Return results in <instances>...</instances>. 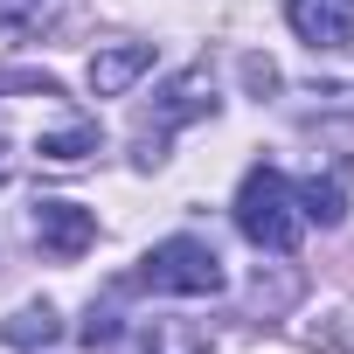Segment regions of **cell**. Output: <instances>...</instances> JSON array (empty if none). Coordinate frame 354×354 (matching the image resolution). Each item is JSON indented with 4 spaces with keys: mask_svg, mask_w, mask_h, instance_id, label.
I'll return each instance as SVG.
<instances>
[{
    "mask_svg": "<svg viewBox=\"0 0 354 354\" xmlns=\"http://www.w3.org/2000/svg\"><path fill=\"white\" fill-rule=\"evenodd\" d=\"M236 230L257 250H271V257H292L299 250L306 216H299V195H292V181L278 167H250L243 174V188H236Z\"/></svg>",
    "mask_w": 354,
    "mask_h": 354,
    "instance_id": "obj_1",
    "label": "cell"
},
{
    "mask_svg": "<svg viewBox=\"0 0 354 354\" xmlns=\"http://www.w3.org/2000/svg\"><path fill=\"white\" fill-rule=\"evenodd\" d=\"M139 285L146 292H174V299H216L230 285V271H223L216 243H202V236H160L139 257Z\"/></svg>",
    "mask_w": 354,
    "mask_h": 354,
    "instance_id": "obj_2",
    "label": "cell"
},
{
    "mask_svg": "<svg viewBox=\"0 0 354 354\" xmlns=\"http://www.w3.org/2000/svg\"><path fill=\"white\" fill-rule=\"evenodd\" d=\"M195 118H216V84H209V63H195V70H181L167 91H160V104H153V118L139 125V167H160L167 160V139L181 132V125H195Z\"/></svg>",
    "mask_w": 354,
    "mask_h": 354,
    "instance_id": "obj_3",
    "label": "cell"
},
{
    "mask_svg": "<svg viewBox=\"0 0 354 354\" xmlns=\"http://www.w3.org/2000/svg\"><path fill=\"white\" fill-rule=\"evenodd\" d=\"M97 146H104L97 118H84V111H70V104H56L49 125L35 132V160H49V167H84Z\"/></svg>",
    "mask_w": 354,
    "mask_h": 354,
    "instance_id": "obj_4",
    "label": "cell"
},
{
    "mask_svg": "<svg viewBox=\"0 0 354 354\" xmlns=\"http://www.w3.org/2000/svg\"><path fill=\"white\" fill-rule=\"evenodd\" d=\"M35 243L70 264V257H84V250L97 243V216H91L84 202H42V209H35Z\"/></svg>",
    "mask_w": 354,
    "mask_h": 354,
    "instance_id": "obj_5",
    "label": "cell"
},
{
    "mask_svg": "<svg viewBox=\"0 0 354 354\" xmlns=\"http://www.w3.org/2000/svg\"><path fill=\"white\" fill-rule=\"evenodd\" d=\"M285 21L313 49H347L354 42V0H285Z\"/></svg>",
    "mask_w": 354,
    "mask_h": 354,
    "instance_id": "obj_6",
    "label": "cell"
},
{
    "mask_svg": "<svg viewBox=\"0 0 354 354\" xmlns=\"http://www.w3.org/2000/svg\"><path fill=\"white\" fill-rule=\"evenodd\" d=\"M146 70H153V49H146V42H111V49L91 56V91H97V97H125Z\"/></svg>",
    "mask_w": 354,
    "mask_h": 354,
    "instance_id": "obj_7",
    "label": "cell"
},
{
    "mask_svg": "<svg viewBox=\"0 0 354 354\" xmlns=\"http://www.w3.org/2000/svg\"><path fill=\"white\" fill-rule=\"evenodd\" d=\"M292 195H299V216L319 223V230H333V223L347 216V181H340V167H333V174H313V181H299Z\"/></svg>",
    "mask_w": 354,
    "mask_h": 354,
    "instance_id": "obj_8",
    "label": "cell"
},
{
    "mask_svg": "<svg viewBox=\"0 0 354 354\" xmlns=\"http://www.w3.org/2000/svg\"><path fill=\"white\" fill-rule=\"evenodd\" d=\"M56 333H63V319H56V306H49V299H35V306L8 313V326H0V340H8V347H49Z\"/></svg>",
    "mask_w": 354,
    "mask_h": 354,
    "instance_id": "obj_9",
    "label": "cell"
},
{
    "mask_svg": "<svg viewBox=\"0 0 354 354\" xmlns=\"http://www.w3.org/2000/svg\"><path fill=\"white\" fill-rule=\"evenodd\" d=\"M146 354H209V333H202V326L153 319V326H146Z\"/></svg>",
    "mask_w": 354,
    "mask_h": 354,
    "instance_id": "obj_10",
    "label": "cell"
},
{
    "mask_svg": "<svg viewBox=\"0 0 354 354\" xmlns=\"http://www.w3.org/2000/svg\"><path fill=\"white\" fill-rule=\"evenodd\" d=\"M56 8V0H0V28H28V21H42Z\"/></svg>",
    "mask_w": 354,
    "mask_h": 354,
    "instance_id": "obj_11",
    "label": "cell"
}]
</instances>
